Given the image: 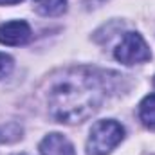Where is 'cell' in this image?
<instances>
[{"mask_svg": "<svg viewBox=\"0 0 155 155\" xmlns=\"http://www.w3.org/2000/svg\"><path fill=\"white\" fill-rule=\"evenodd\" d=\"M107 97L105 78L99 71L78 67L63 72L47 94L49 112L60 123L74 124L92 117Z\"/></svg>", "mask_w": 155, "mask_h": 155, "instance_id": "cell-1", "label": "cell"}, {"mask_svg": "<svg viewBox=\"0 0 155 155\" xmlns=\"http://www.w3.org/2000/svg\"><path fill=\"white\" fill-rule=\"evenodd\" d=\"M124 139V128L114 119L97 121L87 141V155H108Z\"/></svg>", "mask_w": 155, "mask_h": 155, "instance_id": "cell-2", "label": "cell"}, {"mask_svg": "<svg viewBox=\"0 0 155 155\" xmlns=\"http://www.w3.org/2000/svg\"><path fill=\"white\" fill-rule=\"evenodd\" d=\"M114 56L117 61L124 65H135V63L148 61L152 58V52L139 33H126L121 40V43L116 47Z\"/></svg>", "mask_w": 155, "mask_h": 155, "instance_id": "cell-3", "label": "cell"}, {"mask_svg": "<svg viewBox=\"0 0 155 155\" xmlns=\"http://www.w3.org/2000/svg\"><path fill=\"white\" fill-rule=\"evenodd\" d=\"M31 25L25 20H13L0 25V43L2 45H25L31 40Z\"/></svg>", "mask_w": 155, "mask_h": 155, "instance_id": "cell-4", "label": "cell"}, {"mask_svg": "<svg viewBox=\"0 0 155 155\" xmlns=\"http://www.w3.org/2000/svg\"><path fill=\"white\" fill-rule=\"evenodd\" d=\"M40 155H76V150L65 135L49 134L40 143Z\"/></svg>", "mask_w": 155, "mask_h": 155, "instance_id": "cell-5", "label": "cell"}, {"mask_svg": "<svg viewBox=\"0 0 155 155\" xmlns=\"http://www.w3.org/2000/svg\"><path fill=\"white\" fill-rule=\"evenodd\" d=\"M33 5L41 16H60L67 11V0H33Z\"/></svg>", "mask_w": 155, "mask_h": 155, "instance_id": "cell-6", "label": "cell"}, {"mask_svg": "<svg viewBox=\"0 0 155 155\" xmlns=\"http://www.w3.org/2000/svg\"><path fill=\"white\" fill-rule=\"evenodd\" d=\"M139 117L146 128L155 130V94L146 96L139 103Z\"/></svg>", "mask_w": 155, "mask_h": 155, "instance_id": "cell-7", "label": "cell"}, {"mask_svg": "<svg viewBox=\"0 0 155 155\" xmlns=\"http://www.w3.org/2000/svg\"><path fill=\"white\" fill-rule=\"evenodd\" d=\"M22 137V126L16 123L0 124V143H13Z\"/></svg>", "mask_w": 155, "mask_h": 155, "instance_id": "cell-8", "label": "cell"}, {"mask_svg": "<svg viewBox=\"0 0 155 155\" xmlns=\"http://www.w3.org/2000/svg\"><path fill=\"white\" fill-rule=\"evenodd\" d=\"M13 65H15L13 58L9 54H5V52H0V79L5 78L13 71Z\"/></svg>", "mask_w": 155, "mask_h": 155, "instance_id": "cell-9", "label": "cell"}, {"mask_svg": "<svg viewBox=\"0 0 155 155\" xmlns=\"http://www.w3.org/2000/svg\"><path fill=\"white\" fill-rule=\"evenodd\" d=\"M20 2H24V0H0V5H15Z\"/></svg>", "mask_w": 155, "mask_h": 155, "instance_id": "cell-10", "label": "cell"}, {"mask_svg": "<svg viewBox=\"0 0 155 155\" xmlns=\"http://www.w3.org/2000/svg\"><path fill=\"white\" fill-rule=\"evenodd\" d=\"M153 87H155V78H153Z\"/></svg>", "mask_w": 155, "mask_h": 155, "instance_id": "cell-11", "label": "cell"}, {"mask_svg": "<svg viewBox=\"0 0 155 155\" xmlns=\"http://www.w3.org/2000/svg\"><path fill=\"white\" fill-rule=\"evenodd\" d=\"M20 155H24V153H20Z\"/></svg>", "mask_w": 155, "mask_h": 155, "instance_id": "cell-12", "label": "cell"}]
</instances>
